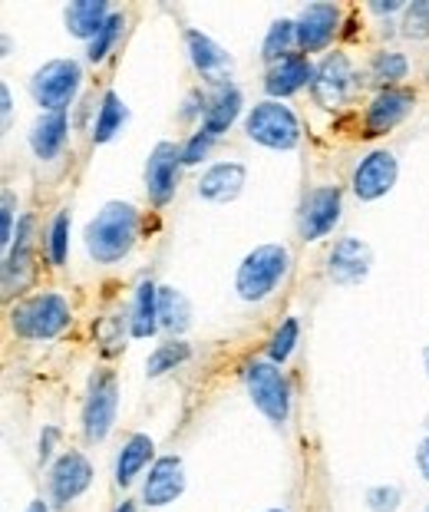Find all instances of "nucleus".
<instances>
[{
  "label": "nucleus",
  "mask_w": 429,
  "mask_h": 512,
  "mask_svg": "<svg viewBox=\"0 0 429 512\" xmlns=\"http://www.w3.org/2000/svg\"><path fill=\"white\" fill-rule=\"evenodd\" d=\"M139 225L142 219H139L136 205L106 202L83 232L86 255H90L96 265H116V261H123L132 248H136Z\"/></svg>",
  "instance_id": "obj_1"
},
{
  "label": "nucleus",
  "mask_w": 429,
  "mask_h": 512,
  "mask_svg": "<svg viewBox=\"0 0 429 512\" xmlns=\"http://www.w3.org/2000/svg\"><path fill=\"white\" fill-rule=\"evenodd\" d=\"M73 321L70 301L57 291H40L30 294V298L17 301L10 308V328L24 341H50V337H60Z\"/></svg>",
  "instance_id": "obj_2"
},
{
  "label": "nucleus",
  "mask_w": 429,
  "mask_h": 512,
  "mask_svg": "<svg viewBox=\"0 0 429 512\" xmlns=\"http://www.w3.org/2000/svg\"><path fill=\"white\" fill-rule=\"evenodd\" d=\"M291 268V252L284 245H258L255 252H248L245 261L238 265L235 291L241 301L258 304L281 285V278Z\"/></svg>",
  "instance_id": "obj_3"
},
{
  "label": "nucleus",
  "mask_w": 429,
  "mask_h": 512,
  "mask_svg": "<svg viewBox=\"0 0 429 512\" xmlns=\"http://www.w3.org/2000/svg\"><path fill=\"white\" fill-rule=\"evenodd\" d=\"M245 387L251 403L261 417H268L274 427H284L291 417V384L284 370L271 361H248L245 364Z\"/></svg>",
  "instance_id": "obj_4"
},
{
  "label": "nucleus",
  "mask_w": 429,
  "mask_h": 512,
  "mask_svg": "<svg viewBox=\"0 0 429 512\" xmlns=\"http://www.w3.org/2000/svg\"><path fill=\"white\" fill-rule=\"evenodd\" d=\"M245 136L264 149L288 152L301 143V123L291 106H284L281 100H261L245 116Z\"/></svg>",
  "instance_id": "obj_5"
},
{
  "label": "nucleus",
  "mask_w": 429,
  "mask_h": 512,
  "mask_svg": "<svg viewBox=\"0 0 429 512\" xmlns=\"http://www.w3.org/2000/svg\"><path fill=\"white\" fill-rule=\"evenodd\" d=\"M83 67L76 60H50L30 76V96L43 113H66L80 93Z\"/></svg>",
  "instance_id": "obj_6"
},
{
  "label": "nucleus",
  "mask_w": 429,
  "mask_h": 512,
  "mask_svg": "<svg viewBox=\"0 0 429 512\" xmlns=\"http://www.w3.org/2000/svg\"><path fill=\"white\" fill-rule=\"evenodd\" d=\"M119 410V384L113 370H96L90 377L83 400V437L90 443H103L113 433Z\"/></svg>",
  "instance_id": "obj_7"
},
{
  "label": "nucleus",
  "mask_w": 429,
  "mask_h": 512,
  "mask_svg": "<svg viewBox=\"0 0 429 512\" xmlns=\"http://www.w3.org/2000/svg\"><path fill=\"white\" fill-rule=\"evenodd\" d=\"M354 90H357V73L350 57L347 53H327L314 70V83H311L314 103L324 106V110H340L354 96Z\"/></svg>",
  "instance_id": "obj_8"
},
{
  "label": "nucleus",
  "mask_w": 429,
  "mask_h": 512,
  "mask_svg": "<svg viewBox=\"0 0 429 512\" xmlns=\"http://www.w3.org/2000/svg\"><path fill=\"white\" fill-rule=\"evenodd\" d=\"M340 212H344V195H340L337 185H317V189L304 192L301 199V219H297V228H301L304 242H321L334 225L340 222Z\"/></svg>",
  "instance_id": "obj_9"
},
{
  "label": "nucleus",
  "mask_w": 429,
  "mask_h": 512,
  "mask_svg": "<svg viewBox=\"0 0 429 512\" xmlns=\"http://www.w3.org/2000/svg\"><path fill=\"white\" fill-rule=\"evenodd\" d=\"M182 146L175 143H159L146 159V195L156 209H165L175 199L179 189V172H182Z\"/></svg>",
  "instance_id": "obj_10"
},
{
  "label": "nucleus",
  "mask_w": 429,
  "mask_h": 512,
  "mask_svg": "<svg viewBox=\"0 0 429 512\" xmlns=\"http://www.w3.org/2000/svg\"><path fill=\"white\" fill-rule=\"evenodd\" d=\"M396 176H400V162H396V156L390 149H377L357 162L350 189H354L360 202H377L396 185Z\"/></svg>",
  "instance_id": "obj_11"
},
{
  "label": "nucleus",
  "mask_w": 429,
  "mask_h": 512,
  "mask_svg": "<svg viewBox=\"0 0 429 512\" xmlns=\"http://www.w3.org/2000/svg\"><path fill=\"white\" fill-rule=\"evenodd\" d=\"M50 499H53V506H70L73 499H80L86 489H90L93 483V466L90 460H86L83 453H76V450H66L57 463L50 466Z\"/></svg>",
  "instance_id": "obj_12"
},
{
  "label": "nucleus",
  "mask_w": 429,
  "mask_h": 512,
  "mask_svg": "<svg viewBox=\"0 0 429 512\" xmlns=\"http://www.w3.org/2000/svg\"><path fill=\"white\" fill-rule=\"evenodd\" d=\"M416 93L406 86H393V90H380L370 100L367 113H363V136H383L403 123L413 113Z\"/></svg>",
  "instance_id": "obj_13"
},
{
  "label": "nucleus",
  "mask_w": 429,
  "mask_h": 512,
  "mask_svg": "<svg viewBox=\"0 0 429 512\" xmlns=\"http://www.w3.org/2000/svg\"><path fill=\"white\" fill-rule=\"evenodd\" d=\"M337 30H340L337 4H307L297 14V47L304 53H321L334 43Z\"/></svg>",
  "instance_id": "obj_14"
},
{
  "label": "nucleus",
  "mask_w": 429,
  "mask_h": 512,
  "mask_svg": "<svg viewBox=\"0 0 429 512\" xmlns=\"http://www.w3.org/2000/svg\"><path fill=\"white\" fill-rule=\"evenodd\" d=\"M185 493V463L182 456H159L156 463L149 466V476L142 483V503L159 509L175 503Z\"/></svg>",
  "instance_id": "obj_15"
},
{
  "label": "nucleus",
  "mask_w": 429,
  "mask_h": 512,
  "mask_svg": "<svg viewBox=\"0 0 429 512\" xmlns=\"http://www.w3.org/2000/svg\"><path fill=\"white\" fill-rule=\"evenodd\" d=\"M30 278H33V219L24 215L4 258V298H14V294L27 291Z\"/></svg>",
  "instance_id": "obj_16"
},
{
  "label": "nucleus",
  "mask_w": 429,
  "mask_h": 512,
  "mask_svg": "<svg viewBox=\"0 0 429 512\" xmlns=\"http://www.w3.org/2000/svg\"><path fill=\"white\" fill-rule=\"evenodd\" d=\"M370 265H373V252L367 242H360V238H340L327 255V278L334 285H357V281L370 275Z\"/></svg>",
  "instance_id": "obj_17"
},
{
  "label": "nucleus",
  "mask_w": 429,
  "mask_h": 512,
  "mask_svg": "<svg viewBox=\"0 0 429 512\" xmlns=\"http://www.w3.org/2000/svg\"><path fill=\"white\" fill-rule=\"evenodd\" d=\"M314 70L317 67L307 53H291V57H284L268 67V73H264V93H268L271 100H284V96L301 93L304 86L314 83Z\"/></svg>",
  "instance_id": "obj_18"
},
{
  "label": "nucleus",
  "mask_w": 429,
  "mask_h": 512,
  "mask_svg": "<svg viewBox=\"0 0 429 512\" xmlns=\"http://www.w3.org/2000/svg\"><path fill=\"white\" fill-rule=\"evenodd\" d=\"M185 47H189V60L192 67L202 73L205 83L212 86H225L228 83V73H231V57L225 53V47L202 34V30H185Z\"/></svg>",
  "instance_id": "obj_19"
},
{
  "label": "nucleus",
  "mask_w": 429,
  "mask_h": 512,
  "mask_svg": "<svg viewBox=\"0 0 429 512\" xmlns=\"http://www.w3.org/2000/svg\"><path fill=\"white\" fill-rule=\"evenodd\" d=\"M248 182V172L241 162H215V166H208L202 172V179H198V195H202L205 202H235L241 189H245Z\"/></svg>",
  "instance_id": "obj_20"
},
{
  "label": "nucleus",
  "mask_w": 429,
  "mask_h": 512,
  "mask_svg": "<svg viewBox=\"0 0 429 512\" xmlns=\"http://www.w3.org/2000/svg\"><path fill=\"white\" fill-rule=\"evenodd\" d=\"M66 136H70V119H66V113H40L37 123L30 126L33 156H37L40 162L57 159L66 146Z\"/></svg>",
  "instance_id": "obj_21"
},
{
  "label": "nucleus",
  "mask_w": 429,
  "mask_h": 512,
  "mask_svg": "<svg viewBox=\"0 0 429 512\" xmlns=\"http://www.w3.org/2000/svg\"><path fill=\"white\" fill-rule=\"evenodd\" d=\"M241 106H245V100H241V90L238 86H215V93L208 96V110H205V119H202V129L212 139H218L222 133H228L231 123L238 119Z\"/></svg>",
  "instance_id": "obj_22"
},
{
  "label": "nucleus",
  "mask_w": 429,
  "mask_h": 512,
  "mask_svg": "<svg viewBox=\"0 0 429 512\" xmlns=\"http://www.w3.org/2000/svg\"><path fill=\"white\" fill-rule=\"evenodd\" d=\"M109 14H113V10H109L103 0H73V4H66L63 10L66 34H73L80 40H93Z\"/></svg>",
  "instance_id": "obj_23"
},
{
  "label": "nucleus",
  "mask_w": 429,
  "mask_h": 512,
  "mask_svg": "<svg viewBox=\"0 0 429 512\" xmlns=\"http://www.w3.org/2000/svg\"><path fill=\"white\" fill-rule=\"evenodd\" d=\"M152 453H156V443L146 433H132V437L123 443V450L116 456V486H129L136 483V476H142V470L149 466Z\"/></svg>",
  "instance_id": "obj_24"
},
{
  "label": "nucleus",
  "mask_w": 429,
  "mask_h": 512,
  "mask_svg": "<svg viewBox=\"0 0 429 512\" xmlns=\"http://www.w3.org/2000/svg\"><path fill=\"white\" fill-rule=\"evenodd\" d=\"M162 328L159 324V288L152 281H139L136 298H132L129 314V334L132 337H152Z\"/></svg>",
  "instance_id": "obj_25"
},
{
  "label": "nucleus",
  "mask_w": 429,
  "mask_h": 512,
  "mask_svg": "<svg viewBox=\"0 0 429 512\" xmlns=\"http://www.w3.org/2000/svg\"><path fill=\"white\" fill-rule=\"evenodd\" d=\"M159 324L172 337L192 328V304L179 288H169V285L159 288Z\"/></svg>",
  "instance_id": "obj_26"
},
{
  "label": "nucleus",
  "mask_w": 429,
  "mask_h": 512,
  "mask_svg": "<svg viewBox=\"0 0 429 512\" xmlns=\"http://www.w3.org/2000/svg\"><path fill=\"white\" fill-rule=\"evenodd\" d=\"M126 103L119 100V93H113V90H106L103 93V100H99V110H96V123H93V143L96 146H103V143H109L119 129H123V123H126Z\"/></svg>",
  "instance_id": "obj_27"
},
{
  "label": "nucleus",
  "mask_w": 429,
  "mask_h": 512,
  "mask_svg": "<svg viewBox=\"0 0 429 512\" xmlns=\"http://www.w3.org/2000/svg\"><path fill=\"white\" fill-rule=\"evenodd\" d=\"M406 73H410V60H406L400 50L373 53L370 70H367L370 83H377L380 90H393V86H400V80H406Z\"/></svg>",
  "instance_id": "obj_28"
},
{
  "label": "nucleus",
  "mask_w": 429,
  "mask_h": 512,
  "mask_svg": "<svg viewBox=\"0 0 429 512\" xmlns=\"http://www.w3.org/2000/svg\"><path fill=\"white\" fill-rule=\"evenodd\" d=\"M294 43H297V20L281 17L268 27V37H264V43H261V57L268 63H278L284 57H291Z\"/></svg>",
  "instance_id": "obj_29"
},
{
  "label": "nucleus",
  "mask_w": 429,
  "mask_h": 512,
  "mask_svg": "<svg viewBox=\"0 0 429 512\" xmlns=\"http://www.w3.org/2000/svg\"><path fill=\"white\" fill-rule=\"evenodd\" d=\"M192 357V347L185 344V341H165L159 344L156 351L149 354V361H146V377H162V374H169V370H175L179 364H185Z\"/></svg>",
  "instance_id": "obj_30"
},
{
  "label": "nucleus",
  "mask_w": 429,
  "mask_h": 512,
  "mask_svg": "<svg viewBox=\"0 0 429 512\" xmlns=\"http://www.w3.org/2000/svg\"><path fill=\"white\" fill-rule=\"evenodd\" d=\"M123 27H126V17L113 10V14L106 17V24L99 27V34L90 40V47H86V60L90 63H103L109 57V50L116 47V40L123 37Z\"/></svg>",
  "instance_id": "obj_31"
},
{
  "label": "nucleus",
  "mask_w": 429,
  "mask_h": 512,
  "mask_svg": "<svg viewBox=\"0 0 429 512\" xmlns=\"http://www.w3.org/2000/svg\"><path fill=\"white\" fill-rule=\"evenodd\" d=\"M47 255L53 265H66V255H70V212H57L50 222L47 232Z\"/></svg>",
  "instance_id": "obj_32"
},
{
  "label": "nucleus",
  "mask_w": 429,
  "mask_h": 512,
  "mask_svg": "<svg viewBox=\"0 0 429 512\" xmlns=\"http://www.w3.org/2000/svg\"><path fill=\"white\" fill-rule=\"evenodd\" d=\"M297 337H301V324H297V318H288L278 331L271 334V341H268V361L281 367L294 354Z\"/></svg>",
  "instance_id": "obj_33"
},
{
  "label": "nucleus",
  "mask_w": 429,
  "mask_h": 512,
  "mask_svg": "<svg viewBox=\"0 0 429 512\" xmlns=\"http://www.w3.org/2000/svg\"><path fill=\"white\" fill-rule=\"evenodd\" d=\"M403 34L410 40H429V0H413L403 7Z\"/></svg>",
  "instance_id": "obj_34"
},
{
  "label": "nucleus",
  "mask_w": 429,
  "mask_h": 512,
  "mask_svg": "<svg viewBox=\"0 0 429 512\" xmlns=\"http://www.w3.org/2000/svg\"><path fill=\"white\" fill-rule=\"evenodd\" d=\"M400 503H403V493H400V486H393V483L367 489V509L370 512H396Z\"/></svg>",
  "instance_id": "obj_35"
},
{
  "label": "nucleus",
  "mask_w": 429,
  "mask_h": 512,
  "mask_svg": "<svg viewBox=\"0 0 429 512\" xmlns=\"http://www.w3.org/2000/svg\"><path fill=\"white\" fill-rule=\"evenodd\" d=\"M212 143L215 139L205 133V129H198V133H192L189 136V143L182 146V162L185 166H198L205 156H208V149H212Z\"/></svg>",
  "instance_id": "obj_36"
},
{
  "label": "nucleus",
  "mask_w": 429,
  "mask_h": 512,
  "mask_svg": "<svg viewBox=\"0 0 429 512\" xmlns=\"http://www.w3.org/2000/svg\"><path fill=\"white\" fill-rule=\"evenodd\" d=\"M14 215H17V195L4 189V202H0V242H4L10 248V242H14Z\"/></svg>",
  "instance_id": "obj_37"
},
{
  "label": "nucleus",
  "mask_w": 429,
  "mask_h": 512,
  "mask_svg": "<svg viewBox=\"0 0 429 512\" xmlns=\"http://www.w3.org/2000/svg\"><path fill=\"white\" fill-rule=\"evenodd\" d=\"M57 437H60L57 427H43V433H40V463H47L53 456V443H57Z\"/></svg>",
  "instance_id": "obj_38"
},
{
  "label": "nucleus",
  "mask_w": 429,
  "mask_h": 512,
  "mask_svg": "<svg viewBox=\"0 0 429 512\" xmlns=\"http://www.w3.org/2000/svg\"><path fill=\"white\" fill-rule=\"evenodd\" d=\"M416 466H420V473H423V479L429 483V437L420 443V450H416Z\"/></svg>",
  "instance_id": "obj_39"
},
{
  "label": "nucleus",
  "mask_w": 429,
  "mask_h": 512,
  "mask_svg": "<svg viewBox=\"0 0 429 512\" xmlns=\"http://www.w3.org/2000/svg\"><path fill=\"white\" fill-rule=\"evenodd\" d=\"M0 110H4V119H10V113H14V96H10V86H0Z\"/></svg>",
  "instance_id": "obj_40"
},
{
  "label": "nucleus",
  "mask_w": 429,
  "mask_h": 512,
  "mask_svg": "<svg viewBox=\"0 0 429 512\" xmlns=\"http://www.w3.org/2000/svg\"><path fill=\"white\" fill-rule=\"evenodd\" d=\"M403 4L400 0H387V4H373V10H377V14H393V10H400Z\"/></svg>",
  "instance_id": "obj_41"
},
{
  "label": "nucleus",
  "mask_w": 429,
  "mask_h": 512,
  "mask_svg": "<svg viewBox=\"0 0 429 512\" xmlns=\"http://www.w3.org/2000/svg\"><path fill=\"white\" fill-rule=\"evenodd\" d=\"M24 512H50V506L43 503V499H33V503H30V506H27Z\"/></svg>",
  "instance_id": "obj_42"
},
{
  "label": "nucleus",
  "mask_w": 429,
  "mask_h": 512,
  "mask_svg": "<svg viewBox=\"0 0 429 512\" xmlns=\"http://www.w3.org/2000/svg\"><path fill=\"white\" fill-rule=\"evenodd\" d=\"M116 512H136V503H132V499H126V503H123V506H119Z\"/></svg>",
  "instance_id": "obj_43"
},
{
  "label": "nucleus",
  "mask_w": 429,
  "mask_h": 512,
  "mask_svg": "<svg viewBox=\"0 0 429 512\" xmlns=\"http://www.w3.org/2000/svg\"><path fill=\"white\" fill-rule=\"evenodd\" d=\"M423 367H426V374H429V344H426V351H423Z\"/></svg>",
  "instance_id": "obj_44"
},
{
  "label": "nucleus",
  "mask_w": 429,
  "mask_h": 512,
  "mask_svg": "<svg viewBox=\"0 0 429 512\" xmlns=\"http://www.w3.org/2000/svg\"><path fill=\"white\" fill-rule=\"evenodd\" d=\"M268 512H288V509H268Z\"/></svg>",
  "instance_id": "obj_45"
}]
</instances>
